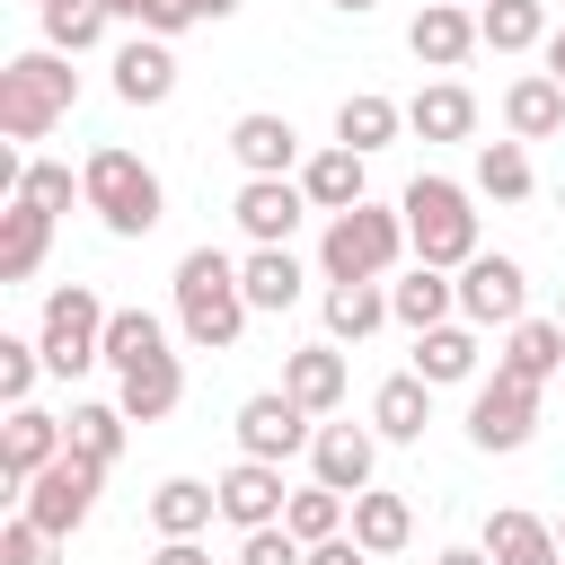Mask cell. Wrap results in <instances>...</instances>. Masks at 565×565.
Returning <instances> with one entry per match:
<instances>
[{"mask_svg":"<svg viewBox=\"0 0 565 565\" xmlns=\"http://www.w3.org/2000/svg\"><path fill=\"white\" fill-rule=\"evenodd\" d=\"M150 565H212V556H203V539H159Z\"/></svg>","mask_w":565,"mask_h":565,"instance_id":"obj_45","label":"cell"},{"mask_svg":"<svg viewBox=\"0 0 565 565\" xmlns=\"http://www.w3.org/2000/svg\"><path fill=\"white\" fill-rule=\"evenodd\" d=\"M406 132H424V141H468V132H477V97H468L459 79H433V88L406 97Z\"/></svg>","mask_w":565,"mask_h":565,"instance_id":"obj_24","label":"cell"},{"mask_svg":"<svg viewBox=\"0 0 565 565\" xmlns=\"http://www.w3.org/2000/svg\"><path fill=\"white\" fill-rule=\"evenodd\" d=\"M44 247H53V212L9 203V212H0V282H26V274L44 265Z\"/></svg>","mask_w":565,"mask_h":565,"instance_id":"obj_32","label":"cell"},{"mask_svg":"<svg viewBox=\"0 0 565 565\" xmlns=\"http://www.w3.org/2000/svg\"><path fill=\"white\" fill-rule=\"evenodd\" d=\"M309 468H318V486H335V494H371L380 433H371V424H318V441H309Z\"/></svg>","mask_w":565,"mask_h":565,"instance_id":"obj_16","label":"cell"},{"mask_svg":"<svg viewBox=\"0 0 565 565\" xmlns=\"http://www.w3.org/2000/svg\"><path fill=\"white\" fill-rule=\"evenodd\" d=\"M230 212H238V230H247L256 247H291L309 194H300V177H247V185L230 194Z\"/></svg>","mask_w":565,"mask_h":565,"instance_id":"obj_11","label":"cell"},{"mask_svg":"<svg viewBox=\"0 0 565 565\" xmlns=\"http://www.w3.org/2000/svg\"><path fill=\"white\" fill-rule=\"evenodd\" d=\"M494 371H512V380H530V388L565 380V327H556V318H521V327H503Z\"/></svg>","mask_w":565,"mask_h":565,"instance_id":"obj_18","label":"cell"},{"mask_svg":"<svg viewBox=\"0 0 565 565\" xmlns=\"http://www.w3.org/2000/svg\"><path fill=\"white\" fill-rule=\"evenodd\" d=\"M212 486H221V521H238V539H247V530H274L282 503H291V486H282L274 459H238V468H221Z\"/></svg>","mask_w":565,"mask_h":565,"instance_id":"obj_12","label":"cell"},{"mask_svg":"<svg viewBox=\"0 0 565 565\" xmlns=\"http://www.w3.org/2000/svg\"><path fill=\"white\" fill-rule=\"evenodd\" d=\"M9 203H35V212H53V221H62L71 203H88V185H79L62 159H26V177H18V194H9Z\"/></svg>","mask_w":565,"mask_h":565,"instance_id":"obj_39","label":"cell"},{"mask_svg":"<svg viewBox=\"0 0 565 565\" xmlns=\"http://www.w3.org/2000/svg\"><path fill=\"white\" fill-rule=\"evenodd\" d=\"M282 530L300 539V547H318V539H344L353 530V494H335V486H291V503H282Z\"/></svg>","mask_w":565,"mask_h":565,"instance_id":"obj_31","label":"cell"},{"mask_svg":"<svg viewBox=\"0 0 565 565\" xmlns=\"http://www.w3.org/2000/svg\"><path fill=\"white\" fill-rule=\"evenodd\" d=\"M406 53H415L424 71H459V62L477 53V9H468V0H424L415 26H406Z\"/></svg>","mask_w":565,"mask_h":565,"instance_id":"obj_13","label":"cell"},{"mask_svg":"<svg viewBox=\"0 0 565 565\" xmlns=\"http://www.w3.org/2000/svg\"><path fill=\"white\" fill-rule=\"evenodd\" d=\"M388 327V291L380 282H327V344H362Z\"/></svg>","mask_w":565,"mask_h":565,"instance_id":"obj_33","label":"cell"},{"mask_svg":"<svg viewBox=\"0 0 565 565\" xmlns=\"http://www.w3.org/2000/svg\"><path fill=\"white\" fill-rule=\"evenodd\" d=\"M71 106H79V71H71V53L35 44V53H18V62L0 71V132H9V141H44Z\"/></svg>","mask_w":565,"mask_h":565,"instance_id":"obj_2","label":"cell"},{"mask_svg":"<svg viewBox=\"0 0 565 565\" xmlns=\"http://www.w3.org/2000/svg\"><path fill=\"white\" fill-rule=\"evenodd\" d=\"M53 547H62V539H53V530H35L26 512L0 530V565H53Z\"/></svg>","mask_w":565,"mask_h":565,"instance_id":"obj_42","label":"cell"},{"mask_svg":"<svg viewBox=\"0 0 565 565\" xmlns=\"http://www.w3.org/2000/svg\"><path fill=\"white\" fill-rule=\"evenodd\" d=\"M530 433H539V388L512 380V371L477 380V397H468V441H477V450H521Z\"/></svg>","mask_w":565,"mask_h":565,"instance_id":"obj_9","label":"cell"},{"mask_svg":"<svg viewBox=\"0 0 565 565\" xmlns=\"http://www.w3.org/2000/svg\"><path fill=\"white\" fill-rule=\"evenodd\" d=\"M282 388H291L309 415H335V406H344V353H335V344H300V353L282 362Z\"/></svg>","mask_w":565,"mask_h":565,"instance_id":"obj_30","label":"cell"},{"mask_svg":"<svg viewBox=\"0 0 565 565\" xmlns=\"http://www.w3.org/2000/svg\"><path fill=\"white\" fill-rule=\"evenodd\" d=\"M309 565H371V547L344 530V539H318V547H309Z\"/></svg>","mask_w":565,"mask_h":565,"instance_id":"obj_44","label":"cell"},{"mask_svg":"<svg viewBox=\"0 0 565 565\" xmlns=\"http://www.w3.org/2000/svg\"><path fill=\"white\" fill-rule=\"evenodd\" d=\"M503 132H512V141H556V132H565V88H556L547 71H521V79L503 88Z\"/></svg>","mask_w":565,"mask_h":565,"instance_id":"obj_21","label":"cell"},{"mask_svg":"<svg viewBox=\"0 0 565 565\" xmlns=\"http://www.w3.org/2000/svg\"><path fill=\"white\" fill-rule=\"evenodd\" d=\"M79 185H88V212L115 230V238H150L159 230V212H168V194H159V177L132 159V150H88V168H79Z\"/></svg>","mask_w":565,"mask_h":565,"instance_id":"obj_4","label":"cell"},{"mask_svg":"<svg viewBox=\"0 0 565 565\" xmlns=\"http://www.w3.org/2000/svg\"><path fill=\"white\" fill-rule=\"evenodd\" d=\"M397 256H406V212H388V203H353V212H335L327 238H318L327 282H380Z\"/></svg>","mask_w":565,"mask_h":565,"instance_id":"obj_5","label":"cell"},{"mask_svg":"<svg viewBox=\"0 0 565 565\" xmlns=\"http://www.w3.org/2000/svg\"><path fill=\"white\" fill-rule=\"evenodd\" d=\"M433 565H494V556H486V547H441Z\"/></svg>","mask_w":565,"mask_h":565,"instance_id":"obj_49","label":"cell"},{"mask_svg":"<svg viewBox=\"0 0 565 565\" xmlns=\"http://www.w3.org/2000/svg\"><path fill=\"white\" fill-rule=\"evenodd\" d=\"M477 9H486V0H477Z\"/></svg>","mask_w":565,"mask_h":565,"instance_id":"obj_54","label":"cell"},{"mask_svg":"<svg viewBox=\"0 0 565 565\" xmlns=\"http://www.w3.org/2000/svg\"><path fill=\"white\" fill-rule=\"evenodd\" d=\"M177 397H185V362L168 353V362H150V371H132L124 388H115V406L132 415V424H159V415H177Z\"/></svg>","mask_w":565,"mask_h":565,"instance_id":"obj_36","label":"cell"},{"mask_svg":"<svg viewBox=\"0 0 565 565\" xmlns=\"http://www.w3.org/2000/svg\"><path fill=\"white\" fill-rule=\"evenodd\" d=\"M238 565H309V547L274 521V530H247V539H238Z\"/></svg>","mask_w":565,"mask_h":565,"instance_id":"obj_43","label":"cell"},{"mask_svg":"<svg viewBox=\"0 0 565 565\" xmlns=\"http://www.w3.org/2000/svg\"><path fill=\"white\" fill-rule=\"evenodd\" d=\"M530 185H539V177H530V150H521V141H486V150H477V194H486V203H530Z\"/></svg>","mask_w":565,"mask_h":565,"instance_id":"obj_37","label":"cell"},{"mask_svg":"<svg viewBox=\"0 0 565 565\" xmlns=\"http://www.w3.org/2000/svg\"><path fill=\"white\" fill-rule=\"evenodd\" d=\"M44 9H71V0H35V18H44Z\"/></svg>","mask_w":565,"mask_h":565,"instance_id":"obj_51","label":"cell"},{"mask_svg":"<svg viewBox=\"0 0 565 565\" xmlns=\"http://www.w3.org/2000/svg\"><path fill=\"white\" fill-rule=\"evenodd\" d=\"M97 486H106V468L97 459H79V450H62L35 486H18V512L35 521V530H53V539H71L88 512H97Z\"/></svg>","mask_w":565,"mask_h":565,"instance_id":"obj_7","label":"cell"},{"mask_svg":"<svg viewBox=\"0 0 565 565\" xmlns=\"http://www.w3.org/2000/svg\"><path fill=\"white\" fill-rule=\"evenodd\" d=\"M124 424H132L124 406H71V415H62V441H71L79 459L115 468V450H124Z\"/></svg>","mask_w":565,"mask_h":565,"instance_id":"obj_38","label":"cell"},{"mask_svg":"<svg viewBox=\"0 0 565 565\" xmlns=\"http://www.w3.org/2000/svg\"><path fill=\"white\" fill-rule=\"evenodd\" d=\"M353 539H362L371 556H397V547L415 539V503H406V494H380V486L353 494Z\"/></svg>","mask_w":565,"mask_h":565,"instance_id":"obj_35","label":"cell"},{"mask_svg":"<svg viewBox=\"0 0 565 565\" xmlns=\"http://www.w3.org/2000/svg\"><path fill=\"white\" fill-rule=\"evenodd\" d=\"M459 318H468V327H521V318H530V274H521V256H468V265H459Z\"/></svg>","mask_w":565,"mask_h":565,"instance_id":"obj_8","label":"cell"},{"mask_svg":"<svg viewBox=\"0 0 565 565\" xmlns=\"http://www.w3.org/2000/svg\"><path fill=\"white\" fill-rule=\"evenodd\" d=\"M230 159L247 168V177H291L300 168V132H291V115H238L230 124Z\"/></svg>","mask_w":565,"mask_h":565,"instance_id":"obj_17","label":"cell"},{"mask_svg":"<svg viewBox=\"0 0 565 565\" xmlns=\"http://www.w3.org/2000/svg\"><path fill=\"white\" fill-rule=\"evenodd\" d=\"M106 300L88 291V282H62L53 300H44V318H35V344H44V371L53 380H79V371H97L106 362Z\"/></svg>","mask_w":565,"mask_h":565,"instance_id":"obj_6","label":"cell"},{"mask_svg":"<svg viewBox=\"0 0 565 565\" xmlns=\"http://www.w3.org/2000/svg\"><path fill=\"white\" fill-rule=\"evenodd\" d=\"M35 380H44V344H35V335H0V397L26 406Z\"/></svg>","mask_w":565,"mask_h":565,"instance_id":"obj_41","label":"cell"},{"mask_svg":"<svg viewBox=\"0 0 565 565\" xmlns=\"http://www.w3.org/2000/svg\"><path fill=\"white\" fill-rule=\"evenodd\" d=\"M556 26H547V9L539 0H486L477 9V44L486 53H530V44H547Z\"/></svg>","mask_w":565,"mask_h":565,"instance_id":"obj_34","label":"cell"},{"mask_svg":"<svg viewBox=\"0 0 565 565\" xmlns=\"http://www.w3.org/2000/svg\"><path fill=\"white\" fill-rule=\"evenodd\" d=\"M212 512H221V486H203V477H168V486L150 494V530H159V539H203Z\"/></svg>","mask_w":565,"mask_h":565,"instance_id":"obj_27","label":"cell"},{"mask_svg":"<svg viewBox=\"0 0 565 565\" xmlns=\"http://www.w3.org/2000/svg\"><path fill=\"white\" fill-rule=\"evenodd\" d=\"M97 9H106V18H132V26H150V18H159V0H97Z\"/></svg>","mask_w":565,"mask_h":565,"instance_id":"obj_46","label":"cell"},{"mask_svg":"<svg viewBox=\"0 0 565 565\" xmlns=\"http://www.w3.org/2000/svg\"><path fill=\"white\" fill-rule=\"evenodd\" d=\"M415 380H433V388H459V380H477V327H424L415 335Z\"/></svg>","mask_w":565,"mask_h":565,"instance_id":"obj_29","label":"cell"},{"mask_svg":"<svg viewBox=\"0 0 565 565\" xmlns=\"http://www.w3.org/2000/svg\"><path fill=\"white\" fill-rule=\"evenodd\" d=\"M300 194H309V212H353V203H371V159L362 150H344V141H327V150H309L300 159Z\"/></svg>","mask_w":565,"mask_h":565,"instance_id":"obj_14","label":"cell"},{"mask_svg":"<svg viewBox=\"0 0 565 565\" xmlns=\"http://www.w3.org/2000/svg\"><path fill=\"white\" fill-rule=\"evenodd\" d=\"M62 450H71V441H62V415H44V406H9V424H0V477H9V486H35Z\"/></svg>","mask_w":565,"mask_h":565,"instance_id":"obj_15","label":"cell"},{"mask_svg":"<svg viewBox=\"0 0 565 565\" xmlns=\"http://www.w3.org/2000/svg\"><path fill=\"white\" fill-rule=\"evenodd\" d=\"M335 9H344V18H362V9H371V0H335Z\"/></svg>","mask_w":565,"mask_h":565,"instance_id":"obj_50","label":"cell"},{"mask_svg":"<svg viewBox=\"0 0 565 565\" xmlns=\"http://www.w3.org/2000/svg\"><path fill=\"white\" fill-rule=\"evenodd\" d=\"M106 362H115V380L168 362V327H159V309H115V318H106Z\"/></svg>","mask_w":565,"mask_h":565,"instance_id":"obj_28","label":"cell"},{"mask_svg":"<svg viewBox=\"0 0 565 565\" xmlns=\"http://www.w3.org/2000/svg\"><path fill=\"white\" fill-rule=\"evenodd\" d=\"M450 309H459V274H441V265H415L406 282H388V318H397L406 335L450 327Z\"/></svg>","mask_w":565,"mask_h":565,"instance_id":"obj_22","label":"cell"},{"mask_svg":"<svg viewBox=\"0 0 565 565\" xmlns=\"http://www.w3.org/2000/svg\"><path fill=\"white\" fill-rule=\"evenodd\" d=\"M424 424H433V380L397 371V380L371 388V433L380 441H424Z\"/></svg>","mask_w":565,"mask_h":565,"instance_id":"obj_23","label":"cell"},{"mask_svg":"<svg viewBox=\"0 0 565 565\" xmlns=\"http://www.w3.org/2000/svg\"><path fill=\"white\" fill-rule=\"evenodd\" d=\"M97 35H106V9H97V0H71V9H44V44H53V53H71V62H79V53L97 44Z\"/></svg>","mask_w":565,"mask_h":565,"instance_id":"obj_40","label":"cell"},{"mask_svg":"<svg viewBox=\"0 0 565 565\" xmlns=\"http://www.w3.org/2000/svg\"><path fill=\"white\" fill-rule=\"evenodd\" d=\"M397 212H406V247H415V265H441V274H459L468 256H486V247H477L468 185H450V177H415V185L397 194Z\"/></svg>","mask_w":565,"mask_h":565,"instance_id":"obj_3","label":"cell"},{"mask_svg":"<svg viewBox=\"0 0 565 565\" xmlns=\"http://www.w3.org/2000/svg\"><path fill=\"white\" fill-rule=\"evenodd\" d=\"M247 291H238V256H221V247H185L177 256V327H185V344L194 353H230L238 335H247Z\"/></svg>","mask_w":565,"mask_h":565,"instance_id":"obj_1","label":"cell"},{"mask_svg":"<svg viewBox=\"0 0 565 565\" xmlns=\"http://www.w3.org/2000/svg\"><path fill=\"white\" fill-rule=\"evenodd\" d=\"M556 547H565V521H556Z\"/></svg>","mask_w":565,"mask_h":565,"instance_id":"obj_53","label":"cell"},{"mask_svg":"<svg viewBox=\"0 0 565 565\" xmlns=\"http://www.w3.org/2000/svg\"><path fill=\"white\" fill-rule=\"evenodd\" d=\"M397 132H406V106H397V97H380V88H353V97L335 106V141H344V150H362V159H371V150H388Z\"/></svg>","mask_w":565,"mask_h":565,"instance_id":"obj_25","label":"cell"},{"mask_svg":"<svg viewBox=\"0 0 565 565\" xmlns=\"http://www.w3.org/2000/svg\"><path fill=\"white\" fill-rule=\"evenodd\" d=\"M318 441V424H309V406L291 397V388H256L247 406H238V459H291V450H309Z\"/></svg>","mask_w":565,"mask_h":565,"instance_id":"obj_10","label":"cell"},{"mask_svg":"<svg viewBox=\"0 0 565 565\" xmlns=\"http://www.w3.org/2000/svg\"><path fill=\"white\" fill-rule=\"evenodd\" d=\"M238 291H247V309L282 318V309L300 300V256H291V247H247V256H238Z\"/></svg>","mask_w":565,"mask_h":565,"instance_id":"obj_26","label":"cell"},{"mask_svg":"<svg viewBox=\"0 0 565 565\" xmlns=\"http://www.w3.org/2000/svg\"><path fill=\"white\" fill-rule=\"evenodd\" d=\"M494 565H565V547H556V530L539 521V512H521V503H503V512H486V539H477Z\"/></svg>","mask_w":565,"mask_h":565,"instance_id":"obj_19","label":"cell"},{"mask_svg":"<svg viewBox=\"0 0 565 565\" xmlns=\"http://www.w3.org/2000/svg\"><path fill=\"white\" fill-rule=\"evenodd\" d=\"M547 79H556V88H565V26H556V35H547Z\"/></svg>","mask_w":565,"mask_h":565,"instance_id":"obj_48","label":"cell"},{"mask_svg":"<svg viewBox=\"0 0 565 565\" xmlns=\"http://www.w3.org/2000/svg\"><path fill=\"white\" fill-rule=\"evenodd\" d=\"M194 9V26H221V18H238V0H185Z\"/></svg>","mask_w":565,"mask_h":565,"instance_id":"obj_47","label":"cell"},{"mask_svg":"<svg viewBox=\"0 0 565 565\" xmlns=\"http://www.w3.org/2000/svg\"><path fill=\"white\" fill-rule=\"evenodd\" d=\"M556 327H565V291H556Z\"/></svg>","mask_w":565,"mask_h":565,"instance_id":"obj_52","label":"cell"},{"mask_svg":"<svg viewBox=\"0 0 565 565\" xmlns=\"http://www.w3.org/2000/svg\"><path fill=\"white\" fill-rule=\"evenodd\" d=\"M115 97H124V106H168V97H177V53H168L159 35H132V44L115 53Z\"/></svg>","mask_w":565,"mask_h":565,"instance_id":"obj_20","label":"cell"}]
</instances>
